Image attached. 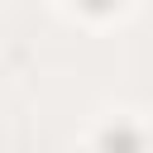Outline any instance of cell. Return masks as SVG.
<instances>
[]
</instances>
